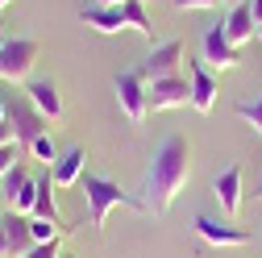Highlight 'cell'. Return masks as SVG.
Wrapping results in <instances>:
<instances>
[{"instance_id": "1", "label": "cell", "mask_w": 262, "mask_h": 258, "mask_svg": "<svg viewBox=\"0 0 262 258\" xmlns=\"http://www.w3.org/2000/svg\"><path fill=\"white\" fill-rule=\"evenodd\" d=\"M191 179V146L183 134H171V138H162V146L154 150L150 158V167H146V183H142V204H146V217H162L175 196L187 187Z\"/></svg>"}, {"instance_id": "2", "label": "cell", "mask_w": 262, "mask_h": 258, "mask_svg": "<svg viewBox=\"0 0 262 258\" xmlns=\"http://www.w3.org/2000/svg\"><path fill=\"white\" fill-rule=\"evenodd\" d=\"M79 191H83V200H88V212H92V229H104L108 225V212L113 208H138L146 217V204L138 196H129V191H121V183L104 179V175H83L79 179Z\"/></svg>"}, {"instance_id": "3", "label": "cell", "mask_w": 262, "mask_h": 258, "mask_svg": "<svg viewBox=\"0 0 262 258\" xmlns=\"http://www.w3.org/2000/svg\"><path fill=\"white\" fill-rule=\"evenodd\" d=\"M34 67H38V42L34 38H13V42L0 46V79L29 83Z\"/></svg>"}, {"instance_id": "4", "label": "cell", "mask_w": 262, "mask_h": 258, "mask_svg": "<svg viewBox=\"0 0 262 258\" xmlns=\"http://www.w3.org/2000/svg\"><path fill=\"white\" fill-rule=\"evenodd\" d=\"M0 196H5V204H9L13 212L29 217V212H34V200H38V179L17 163L5 179H0Z\"/></svg>"}, {"instance_id": "5", "label": "cell", "mask_w": 262, "mask_h": 258, "mask_svg": "<svg viewBox=\"0 0 262 258\" xmlns=\"http://www.w3.org/2000/svg\"><path fill=\"white\" fill-rule=\"evenodd\" d=\"M113 88H117V104H121L125 121H129V125H142L146 113H150V109H146V79H142V71H125V75H117Z\"/></svg>"}, {"instance_id": "6", "label": "cell", "mask_w": 262, "mask_h": 258, "mask_svg": "<svg viewBox=\"0 0 262 258\" xmlns=\"http://www.w3.org/2000/svg\"><path fill=\"white\" fill-rule=\"evenodd\" d=\"M179 62H183V42H158V46H150V58L142 62V79L146 83H154V79H175L179 75Z\"/></svg>"}, {"instance_id": "7", "label": "cell", "mask_w": 262, "mask_h": 258, "mask_svg": "<svg viewBox=\"0 0 262 258\" xmlns=\"http://www.w3.org/2000/svg\"><path fill=\"white\" fill-rule=\"evenodd\" d=\"M183 104H191V83H187L183 75L146 83V109H150V113H162V109H183Z\"/></svg>"}, {"instance_id": "8", "label": "cell", "mask_w": 262, "mask_h": 258, "mask_svg": "<svg viewBox=\"0 0 262 258\" xmlns=\"http://www.w3.org/2000/svg\"><path fill=\"white\" fill-rule=\"evenodd\" d=\"M29 250H34V238H29V217L5 212V217H0V258H25Z\"/></svg>"}, {"instance_id": "9", "label": "cell", "mask_w": 262, "mask_h": 258, "mask_svg": "<svg viewBox=\"0 0 262 258\" xmlns=\"http://www.w3.org/2000/svg\"><path fill=\"white\" fill-rule=\"evenodd\" d=\"M195 225V238H200V242H208V246H216V250H229V246H246L250 242V233L246 229H237V225H221L216 217H195L191 221Z\"/></svg>"}, {"instance_id": "10", "label": "cell", "mask_w": 262, "mask_h": 258, "mask_svg": "<svg viewBox=\"0 0 262 258\" xmlns=\"http://www.w3.org/2000/svg\"><path fill=\"white\" fill-rule=\"evenodd\" d=\"M212 196H216V204H221V212L229 221L242 217V163H233L229 171H221L212 179Z\"/></svg>"}, {"instance_id": "11", "label": "cell", "mask_w": 262, "mask_h": 258, "mask_svg": "<svg viewBox=\"0 0 262 258\" xmlns=\"http://www.w3.org/2000/svg\"><path fill=\"white\" fill-rule=\"evenodd\" d=\"M200 46H204V62H208V67H216V71H229V67H237V62H242L237 46L225 38V25H208Z\"/></svg>"}, {"instance_id": "12", "label": "cell", "mask_w": 262, "mask_h": 258, "mask_svg": "<svg viewBox=\"0 0 262 258\" xmlns=\"http://www.w3.org/2000/svg\"><path fill=\"white\" fill-rule=\"evenodd\" d=\"M79 21L88 29H96V34H121V29H129L125 5H83L79 9Z\"/></svg>"}, {"instance_id": "13", "label": "cell", "mask_w": 262, "mask_h": 258, "mask_svg": "<svg viewBox=\"0 0 262 258\" xmlns=\"http://www.w3.org/2000/svg\"><path fill=\"white\" fill-rule=\"evenodd\" d=\"M187 83H191V109H195V113H212L221 88H216L212 71L204 67L200 58H191V62H187Z\"/></svg>"}, {"instance_id": "14", "label": "cell", "mask_w": 262, "mask_h": 258, "mask_svg": "<svg viewBox=\"0 0 262 258\" xmlns=\"http://www.w3.org/2000/svg\"><path fill=\"white\" fill-rule=\"evenodd\" d=\"M25 92H29V109H34L38 117L62 121V96H58V88H54L50 79H29Z\"/></svg>"}, {"instance_id": "15", "label": "cell", "mask_w": 262, "mask_h": 258, "mask_svg": "<svg viewBox=\"0 0 262 258\" xmlns=\"http://www.w3.org/2000/svg\"><path fill=\"white\" fill-rule=\"evenodd\" d=\"M83 163H88L83 146H71L67 154H58V163L50 167V175H54V187H75V183L83 179Z\"/></svg>"}, {"instance_id": "16", "label": "cell", "mask_w": 262, "mask_h": 258, "mask_svg": "<svg viewBox=\"0 0 262 258\" xmlns=\"http://www.w3.org/2000/svg\"><path fill=\"white\" fill-rule=\"evenodd\" d=\"M225 25V38L229 42H233V46H242V42H250L254 38V13H250V0H242V5H233V9H229V17L221 21Z\"/></svg>"}, {"instance_id": "17", "label": "cell", "mask_w": 262, "mask_h": 258, "mask_svg": "<svg viewBox=\"0 0 262 258\" xmlns=\"http://www.w3.org/2000/svg\"><path fill=\"white\" fill-rule=\"evenodd\" d=\"M29 217H38V221H62L58 212V200H54V175H38V200H34V212Z\"/></svg>"}, {"instance_id": "18", "label": "cell", "mask_w": 262, "mask_h": 258, "mask_svg": "<svg viewBox=\"0 0 262 258\" xmlns=\"http://www.w3.org/2000/svg\"><path fill=\"white\" fill-rule=\"evenodd\" d=\"M9 117H13V125H17V142L21 146H29V142H34V138H42L46 134V117H38L34 109H9Z\"/></svg>"}, {"instance_id": "19", "label": "cell", "mask_w": 262, "mask_h": 258, "mask_svg": "<svg viewBox=\"0 0 262 258\" xmlns=\"http://www.w3.org/2000/svg\"><path fill=\"white\" fill-rule=\"evenodd\" d=\"M233 113H237V117L254 129V138H262V96H258V100H242Z\"/></svg>"}, {"instance_id": "20", "label": "cell", "mask_w": 262, "mask_h": 258, "mask_svg": "<svg viewBox=\"0 0 262 258\" xmlns=\"http://www.w3.org/2000/svg\"><path fill=\"white\" fill-rule=\"evenodd\" d=\"M25 154H29V158H38L42 167H54V163H58V154H54V142H50L46 134L29 142V146H25Z\"/></svg>"}, {"instance_id": "21", "label": "cell", "mask_w": 262, "mask_h": 258, "mask_svg": "<svg viewBox=\"0 0 262 258\" xmlns=\"http://www.w3.org/2000/svg\"><path fill=\"white\" fill-rule=\"evenodd\" d=\"M29 238H34V246H42V242H58L62 229H58L54 221H38V217H29Z\"/></svg>"}, {"instance_id": "22", "label": "cell", "mask_w": 262, "mask_h": 258, "mask_svg": "<svg viewBox=\"0 0 262 258\" xmlns=\"http://www.w3.org/2000/svg\"><path fill=\"white\" fill-rule=\"evenodd\" d=\"M21 158H25V146H21V142H9V146H0V179H5V175L17 167Z\"/></svg>"}, {"instance_id": "23", "label": "cell", "mask_w": 262, "mask_h": 258, "mask_svg": "<svg viewBox=\"0 0 262 258\" xmlns=\"http://www.w3.org/2000/svg\"><path fill=\"white\" fill-rule=\"evenodd\" d=\"M62 242V238H58ZM58 242H42V246H34L25 258H62V250H58Z\"/></svg>"}, {"instance_id": "24", "label": "cell", "mask_w": 262, "mask_h": 258, "mask_svg": "<svg viewBox=\"0 0 262 258\" xmlns=\"http://www.w3.org/2000/svg\"><path fill=\"white\" fill-rule=\"evenodd\" d=\"M175 9H183V13H191V9H216L221 0H171Z\"/></svg>"}, {"instance_id": "25", "label": "cell", "mask_w": 262, "mask_h": 258, "mask_svg": "<svg viewBox=\"0 0 262 258\" xmlns=\"http://www.w3.org/2000/svg\"><path fill=\"white\" fill-rule=\"evenodd\" d=\"M9 142H17V125H13V117L0 121V146H9Z\"/></svg>"}, {"instance_id": "26", "label": "cell", "mask_w": 262, "mask_h": 258, "mask_svg": "<svg viewBox=\"0 0 262 258\" xmlns=\"http://www.w3.org/2000/svg\"><path fill=\"white\" fill-rule=\"evenodd\" d=\"M250 13H254V25H262V0H250Z\"/></svg>"}, {"instance_id": "27", "label": "cell", "mask_w": 262, "mask_h": 258, "mask_svg": "<svg viewBox=\"0 0 262 258\" xmlns=\"http://www.w3.org/2000/svg\"><path fill=\"white\" fill-rule=\"evenodd\" d=\"M5 117H9V104H5V100H0V121H5Z\"/></svg>"}, {"instance_id": "28", "label": "cell", "mask_w": 262, "mask_h": 258, "mask_svg": "<svg viewBox=\"0 0 262 258\" xmlns=\"http://www.w3.org/2000/svg\"><path fill=\"white\" fill-rule=\"evenodd\" d=\"M96 5H125V0H96Z\"/></svg>"}, {"instance_id": "29", "label": "cell", "mask_w": 262, "mask_h": 258, "mask_svg": "<svg viewBox=\"0 0 262 258\" xmlns=\"http://www.w3.org/2000/svg\"><path fill=\"white\" fill-rule=\"evenodd\" d=\"M221 5H229V9H233V5H242V0H221Z\"/></svg>"}, {"instance_id": "30", "label": "cell", "mask_w": 262, "mask_h": 258, "mask_svg": "<svg viewBox=\"0 0 262 258\" xmlns=\"http://www.w3.org/2000/svg\"><path fill=\"white\" fill-rule=\"evenodd\" d=\"M5 42H9V38H5V25H0V46H5Z\"/></svg>"}, {"instance_id": "31", "label": "cell", "mask_w": 262, "mask_h": 258, "mask_svg": "<svg viewBox=\"0 0 262 258\" xmlns=\"http://www.w3.org/2000/svg\"><path fill=\"white\" fill-rule=\"evenodd\" d=\"M254 196H262V179H258V191H254Z\"/></svg>"}, {"instance_id": "32", "label": "cell", "mask_w": 262, "mask_h": 258, "mask_svg": "<svg viewBox=\"0 0 262 258\" xmlns=\"http://www.w3.org/2000/svg\"><path fill=\"white\" fill-rule=\"evenodd\" d=\"M258 46H262V25H258Z\"/></svg>"}, {"instance_id": "33", "label": "cell", "mask_w": 262, "mask_h": 258, "mask_svg": "<svg viewBox=\"0 0 262 258\" xmlns=\"http://www.w3.org/2000/svg\"><path fill=\"white\" fill-rule=\"evenodd\" d=\"M0 9H9V0H0Z\"/></svg>"}, {"instance_id": "34", "label": "cell", "mask_w": 262, "mask_h": 258, "mask_svg": "<svg viewBox=\"0 0 262 258\" xmlns=\"http://www.w3.org/2000/svg\"><path fill=\"white\" fill-rule=\"evenodd\" d=\"M62 258H67V254H62Z\"/></svg>"}, {"instance_id": "35", "label": "cell", "mask_w": 262, "mask_h": 258, "mask_svg": "<svg viewBox=\"0 0 262 258\" xmlns=\"http://www.w3.org/2000/svg\"><path fill=\"white\" fill-rule=\"evenodd\" d=\"M0 217H5V212H0Z\"/></svg>"}]
</instances>
